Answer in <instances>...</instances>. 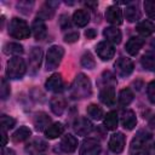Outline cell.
I'll list each match as a JSON object with an SVG mask.
<instances>
[{
    "label": "cell",
    "mask_w": 155,
    "mask_h": 155,
    "mask_svg": "<svg viewBox=\"0 0 155 155\" xmlns=\"http://www.w3.org/2000/svg\"><path fill=\"white\" fill-rule=\"evenodd\" d=\"M91 92L92 87L90 79L82 73L78 74L70 87V97L74 99H82L91 96Z\"/></svg>",
    "instance_id": "obj_1"
},
{
    "label": "cell",
    "mask_w": 155,
    "mask_h": 155,
    "mask_svg": "<svg viewBox=\"0 0 155 155\" xmlns=\"http://www.w3.org/2000/svg\"><path fill=\"white\" fill-rule=\"evenodd\" d=\"M8 34L15 39H27L30 35V29L24 19L15 17L8 23Z\"/></svg>",
    "instance_id": "obj_2"
},
{
    "label": "cell",
    "mask_w": 155,
    "mask_h": 155,
    "mask_svg": "<svg viewBox=\"0 0 155 155\" xmlns=\"http://www.w3.org/2000/svg\"><path fill=\"white\" fill-rule=\"evenodd\" d=\"M27 70V65L23 58L18 57H12L7 62V68H6V74L10 79H21Z\"/></svg>",
    "instance_id": "obj_3"
},
{
    "label": "cell",
    "mask_w": 155,
    "mask_h": 155,
    "mask_svg": "<svg viewBox=\"0 0 155 155\" xmlns=\"http://www.w3.org/2000/svg\"><path fill=\"white\" fill-rule=\"evenodd\" d=\"M63 56H64V48L62 46L58 45L51 46L46 53V69L47 70L56 69L61 64Z\"/></svg>",
    "instance_id": "obj_4"
},
{
    "label": "cell",
    "mask_w": 155,
    "mask_h": 155,
    "mask_svg": "<svg viewBox=\"0 0 155 155\" xmlns=\"http://www.w3.org/2000/svg\"><path fill=\"white\" fill-rule=\"evenodd\" d=\"M150 138V134L144 132V131H139L137 133V136L132 139L131 145H130V154L131 155H140L147 147V143Z\"/></svg>",
    "instance_id": "obj_5"
},
{
    "label": "cell",
    "mask_w": 155,
    "mask_h": 155,
    "mask_svg": "<svg viewBox=\"0 0 155 155\" xmlns=\"http://www.w3.org/2000/svg\"><path fill=\"white\" fill-rule=\"evenodd\" d=\"M114 67H115L116 74L120 75V76H122V78L128 76L133 71V68H134L133 62L130 58H127V57H120V58H117L116 62H115V64H114Z\"/></svg>",
    "instance_id": "obj_6"
},
{
    "label": "cell",
    "mask_w": 155,
    "mask_h": 155,
    "mask_svg": "<svg viewBox=\"0 0 155 155\" xmlns=\"http://www.w3.org/2000/svg\"><path fill=\"white\" fill-rule=\"evenodd\" d=\"M101 144L94 138H87L82 142L80 147V155H99L101 154Z\"/></svg>",
    "instance_id": "obj_7"
},
{
    "label": "cell",
    "mask_w": 155,
    "mask_h": 155,
    "mask_svg": "<svg viewBox=\"0 0 155 155\" xmlns=\"http://www.w3.org/2000/svg\"><path fill=\"white\" fill-rule=\"evenodd\" d=\"M73 128H74L76 134H79V136H87V134H90L92 132L93 125H92V122L87 117L80 116V117H78L74 121Z\"/></svg>",
    "instance_id": "obj_8"
},
{
    "label": "cell",
    "mask_w": 155,
    "mask_h": 155,
    "mask_svg": "<svg viewBox=\"0 0 155 155\" xmlns=\"http://www.w3.org/2000/svg\"><path fill=\"white\" fill-rule=\"evenodd\" d=\"M96 52H97V56L102 61H109L114 57L115 48H114L113 44H110L109 41H101L96 46Z\"/></svg>",
    "instance_id": "obj_9"
},
{
    "label": "cell",
    "mask_w": 155,
    "mask_h": 155,
    "mask_svg": "<svg viewBox=\"0 0 155 155\" xmlns=\"http://www.w3.org/2000/svg\"><path fill=\"white\" fill-rule=\"evenodd\" d=\"M45 87L48 90V91H52L54 93H59L64 90V82H63V79L61 76V74L58 73H54L52 74L45 82Z\"/></svg>",
    "instance_id": "obj_10"
},
{
    "label": "cell",
    "mask_w": 155,
    "mask_h": 155,
    "mask_svg": "<svg viewBox=\"0 0 155 155\" xmlns=\"http://www.w3.org/2000/svg\"><path fill=\"white\" fill-rule=\"evenodd\" d=\"M42 58V50L40 47H33L29 53V71L31 74H36L40 68Z\"/></svg>",
    "instance_id": "obj_11"
},
{
    "label": "cell",
    "mask_w": 155,
    "mask_h": 155,
    "mask_svg": "<svg viewBox=\"0 0 155 155\" xmlns=\"http://www.w3.org/2000/svg\"><path fill=\"white\" fill-rule=\"evenodd\" d=\"M125 142H126V140H125V136H124L121 132H116V133H114V134L110 137L108 147H109V149H110L113 153L119 154V153H121V151L124 150V148H125Z\"/></svg>",
    "instance_id": "obj_12"
},
{
    "label": "cell",
    "mask_w": 155,
    "mask_h": 155,
    "mask_svg": "<svg viewBox=\"0 0 155 155\" xmlns=\"http://www.w3.org/2000/svg\"><path fill=\"white\" fill-rule=\"evenodd\" d=\"M105 18L107 21L113 25H120L122 23V12L121 8L117 6H109L105 11Z\"/></svg>",
    "instance_id": "obj_13"
},
{
    "label": "cell",
    "mask_w": 155,
    "mask_h": 155,
    "mask_svg": "<svg viewBox=\"0 0 155 155\" xmlns=\"http://www.w3.org/2000/svg\"><path fill=\"white\" fill-rule=\"evenodd\" d=\"M99 99L103 104L108 107H113L115 104V90L113 85H107L104 88L101 90L99 92Z\"/></svg>",
    "instance_id": "obj_14"
},
{
    "label": "cell",
    "mask_w": 155,
    "mask_h": 155,
    "mask_svg": "<svg viewBox=\"0 0 155 155\" xmlns=\"http://www.w3.org/2000/svg\"><path fill=\"white\" fill-rule=\"evenodd\" d=\"M59 148L63 153H74L78 148V139L73 134H64L61 139Z\"/></svg>",
    "instance_id": "obj_15"
},
{
    "label": "cell",
    "mask_w": 155,
    "mask_h": 155,
    "mask_svg": "<svg viewBox=\"0 0 155 155\" xmlns=\"http://www.w3.org/2000/svg\"><path fill=\"white\" fill-rule=\"evenodd\" d=\"M31 31H33L35 40H44L47 35V28H46L45 22L41 18L34 19V22L31 24Z\"/></svg>",
    "instance_id": "obj_16"
},
{
    "label": "cell",
    "mask_w": 155,
    "mask_h": 155,
    "mask_svg": "<svg viewBox=\"0 0 155 155\" xmlns=\"http://www.w3.org/2000/svg\"><path fill=\"white\" fill-rule=\"evenodd\" d=\"M34 126L36 131H46L51 126V119L46 113H38L34 117Z\"/></svg>",
    "instance_id": "obj_17"
},
{
    "label": "cell",
    "mask_w": 155,
    "mask_h": 155,
    "mask_svg": "<svg viewBox=\"0 0 155 155\" xmlns=\"http://www.w3.org/2000/svg\"><path fill=\"white\" fill-rule=\"evenodd\" d=\"M143 45H144V39L143 38H140V36H133V38H131L127 41V44H126V51L131 56H136L139 52V50L143 47Z\"/></svg>",
    "instance_id": "obj_18"
},
{
    "label": "cell",
    "mask_w": 155,
    "mask_h": 155,
    "mask_svg": "<svg viewBox=\"0 0 155 155\" xmlns=\"http://www.w3.org/2000/svg\"><path fill=\"white\" fill-rule=\"evenodd\" d=\"M103 35L107 39V41H109L110 44H120L122 35L121 31L116 28V27H108L103 30Z\"/></svg>",
    "instance_id": "obj_19"
},
{
    "label": "cell",
    "mask_w": 155,
    "mask_h": 155,
    "mask_svg": "<svg viewBox=\"0 0 155 155\" xmlns=\"http://www.w3.org/2000/svg\"><path fill=\"white\" fill-rule=\"evenodd\" d=\"M50 107H51V110H52L53 114L62 115L63 111L65 110L67 103H65V99L62 96H54L50 101Z\"/></svg>",
    "instance_id": "obj_20"
},
{
    "label": "cell",
    "mask_w": 155,
    "mask_h": 155,
    "mask_svg": "<svg viewBox=\"0 0 155 155\" xmlns=\"http://www.w3.org/2000/svg\"><path fill=\"white\" fill-rule=\"evenodd\" d=\"M121 125L126 130H133L137 125V117L133 110H125L121 116Z\"/></svg>",
    "instance_id": "obj_21"
},
{
    "label": "cell",
    "mask_w": 155,
    "mask_h": 155,
    "mask_svg": "<svg viewBox=\"0 0 155 155\" xmlns=\"http://www.w3.org/2000/svg\"><path fill=\"white\" fill-rule=\"evenodd\" d=\"M46 145H47V144H46L42 139L36 138V139H33L30 143L27 144V147H25V151L29 153L30 155H36V154L42 153V151L47 148Z\"/></svg>",
    "instance_id": "obj_22"
},
{
    "label": "cell",
    "mask_w": 155,
    "mask_h": 155,
    "mask_svg": "<svg viewBox=\"0 0 155 155\" xmlns=\"http://www.w3.org/2000/svg\"><path fill=\"white\" fill-rule=\"evenodd\" d=\"M73 22L78 25V27H85L88 22H90V13L87 10L80 8L76 10L73 15Z\"/></svg>",
    "instance_id": "obj_23"
},
{
    "label": "cell",
    "mask_w": 155,
    "mask_h": 155,
    "mask_svg": "<svg viewBox=\"0 0 155 155\" xmlns=\"http://www.w3.org/2000/svg\"><path fill=\"white\" fill-rule=\"evenodd\" d=\"M64 132V126L62 122H54L52 124L46 131H45V137L48 139H54L59 137Z\"/></svg>",
    "instance_id": "obj_24"
},
{
    "label": "cell",
    "mask_w": 155,
    "mask_h": 155,
    "mask_svg": "<svg viewBox=\"0 0 155 155\" xmlns=\"http://www.w3.org/2000/svg\"><path fill=\"white\" fill-rule=\"evenodd\" d=\"M136 29H137V31H138L139 35H142L143 38H145V36L151 35L155 31V25L150 21H142L140 23L137 24Z\"/></svg>",
    "instance_id": "obj_25"
},
{
    "label": "cell",
    "mask_w": 155,
    "mask_h": 155,
    "mask_svg": "<svg viewBox=\"0 0 155 155\" xmlns=\"http://www.w3.org/2000/svg\"><path fill=\"white\" fill-rule=\"evenodd\" d=\"M140 64L144 69L154 71L155 70V53L151 51L145 52L140 58Z\"/></svg>",
    "instance_id": "obj_26"
},
{
    "label": "cell",
    "mask_w": 155,
    "mask_h": 155,
    "mask_svg": "<svg viewBox=\"0 0 155 155\" xmlns=\"http://www.w3.org/2000/svg\"><path fill=\"white\" fill-rule=\"evenodd\" d=\"M23 46L18 42H6L4 45V53L6 54H13L15 57H18L23 53Z\"/></svg>",
    "instance_id": "obj_27"
},
{
    "label": "cell",
    "mask_w": 155,
    "mask_h": 155,
    "mask_svg": "<svg viewBox=\"0 0 155 155\" xmlns=\"http://www.w3.org/2000/svg\"><path fill=\"white\" fill-rule=\"evenodd\" d=\"M30 134H31V131L27 126H21L18 130H16L13 132L12 139H13V142H17V143L24 142V140H27L30 137Z\"/></svg>",
    "instance_id": "obj_28"
},
{
    "label": "cell",
    "mask_w": 155,
    "mask_h": 155,
    "mask_svg": "<svg viewBox=\"0 0 155 155\" xmlns=\"http://www.w3.org/2000/svg\"><path fill=\"white\" fill-rule=\"evenodd\" d=\"M119 124V117H117V113L116 111H109L107 113V115L104 116V126L107 127V130H116Z\"/></svg>",
    "instance_id": "obj_29"
},
{
    "label": "cell",
    "mask_w": 155,
    "mask_h": 155,
    "mask_svg": "<svg viewBox=\"0 0 155 155\" xmlns=\"http://www.w3.org/2000/svg\"><path fill=\"white\" fill-rule=\"evenodd\" d=\"M125 18L128 22H136L140 18V12L137 6H127L125 8Z\"/></svg>",
    "instance_id": "obj_30"
},
{
    "label": "cell",
    "mask_w": 155,
    "mask_h": 155,
    "mask_svg": "<svg viewBox=\"0 0 155 155\" xmlns=\"http://www.w3.org/2000/svg\"><path fill=\"white\" fill-rule=\"evenodd\" d=\"M133 101V92L130 88H122L119 93V103L121 105H128Z\"/></svg>",
    "instance_id": "obj_31"
},
{
    "label": "cell",
    "mask_w": 155,
    "mask_h": 155,
    "mask_svg": "<svg viewBox=\"0 0 155 155\" xmlns=\"http://www.w3.org/2000/svg\"><path fill=\"white\" fill-rule=\"evenodd\" d=\"M87 114H88V116H91L94 120H101L103 117V109L99 105L92 103L87 107Z\"/></svg>",
    "instance_id": "obj_32"
},
{
    "label": "cell",
    "mask_w": 155,
    "mask_h": 155,
    "mask_svg": "<svg viewBox=\"0 0 155 155\" xmlns=\"http://www.w3.org/2000/svg\"><path fill=\"white\" fill-rule=\"evenodd\" d=\"M81 65L87 68V69H93L96 67V61H94L93 56L88 51L82 54V57H81Z\"/></svg>",
    "instance_id": "obj_33"
},
{
    "label": "cell",
    "mask_w": 155,
    "mask_h": 155,
    "mask_svg": "<svg viewBox=\"0 0 155 155\" xmlns=\"http://www.w3.org/2000/svg\"><path fill=\"white\" fill-rule=\"evenodd\" d=\"M53 13H54V8L52 6H50L47 2L41 7L40 12H39V18H41L42 21L44 19H50L53 17Z\"/></svg>",
    "instance_id": "obj_34"
},
{
    "label": "cell",
    "mask_w": 155,
    "mask_h": 155,
    "mask_svg": "<svg viewBox=\"0 0 155 155\" xmlns=\"http://www.w3.org/2000/svg\"><path fill=\"white\" fill-rule=\"evenodd\" d=\"M16 125V120L8 115H1V126L2 130H10Z\"/></svg>",
    "instance_id": "obj_35"
},
{
    "label": "cell",
    "mask_w": 155,
    "mask_h": 155,
    "mask_svg": "<svg viewBox=\"0 0 155 155\" xmlns=\"http://www.w3.org/2000/svg\"><path fill=\"white\" fill-rule=\"evenodd\" d=\"M11 93V90H10V85L8 82L6 81L5 78L1 79V88H0V94H1V99H6Z\"/></svg>",
    "instance_id": "obj_36"
},
{
    "label": "cell",
    "mask_w": 155,
    "mask_h": 155,
    "mask_svg": "<svg viewBox=\"0 0 155 155\" xmlns=\"http://www.w3.org/2000/svg\"><path fill=\"white\" fill-rule=\"evenodd\" d=\"M144 10H145V12L149 17L155 18V0L144 1Z\"/></svg>",
    "instance_id": "obj_37"
},
{
    "label": "cell",
    "mask_w": 155,
    "mask_h": 155,
    "mask_svg": "<svg viewBox=\"0 0 155 155\" xmlns=\"http://www.w3.org/2000/svg\"><path fill=\"white\" fill-rule=\"evenodd\" d=\"M58 23H59L61 29H63V30L70 28V25H71V22H70V18H69L68 15H61L59 19H58Z\"/></svg>",
    "instance_id": "obj_38"
},
{
    "label": "cell",
    "mask_w": 155,
    "mask_h": 155,
    "mask_svg": "<svg viewBox=\"0 0 155 155\" xmlns=\"http://www.w3.org/2000/svg\"><path fill=\"white\" fill-rule=\"evenodd\" d=\"M147 94H148L149 101L155 104V80L151 81V82L148 85V87H147Z\"/></svg>",
    "instance_id": "obj_39"
},
{
    "label": "cell",
    "mask_w": 155,
    "mask_h": 155,
    "mask_svg": "<svg viewBox=\"0 0 155 155\" xmlns=\"http://www.w3.org/2000/svg\"><path fill=\"white\" fill-rule=\"evenodd\" d=\"M78 40H79V33H78V31H69V33L65 34V36H64V41H65V42H69V44L75 42V41H78Z\"/></svg>",
    "instance_id": "obj_40"
},
{
    "label": "cell",
    "mask_w": 155,
    "mask_h": 155,
    "mask_svg": "<svg viewBox=\"0 0 155 155\" xmlns=\"http://www.w3.org/2000/svg\"><path fill=\"white\" fill-rule=\"evenodd\" d=\"M96 35H97V33H96V30H94L93 28L87 29V30L85 31V36H86L87 39H94V38H96Z\"/></svg>",
    "instance_id": "obj_41"
},
{
    "label": "cell",
    "mask_w": 155,
    "mask_h": 155,
    "mask_svg": "<svg viewBox=\"0 0 155 155\" xmlns=\"http://www.w3.org/2000/svg\"><path fill=\"white\" fill-rule=\"evenodd\" d=\"M1 138H2V140H1V145L5 147L6 143H7V133H6L5 130H1Z\"/></svg>",
    "instance_id": "obj_42"
},
{
    "label": "cell",
    "mask_w": 155,
    "mask_h": 155,
    "mask_svg": "<svg viewBox=\"0 0 155 155\" xmlns=\"http://www.w3.org/2000/svg\"><path fill=\"white\" fill-rule=\"evenodd\" d=\"M1 155H16V153L12 149H2Z\"/></svg>",
    "instance_id": "obj_43"
},
{
    "label": "cell",
    "mask_w": 155,
    "mask_h": 155,
    "mask_svg": "<svg viewBox=\"0 0 155 155\" xmlns=\"http://www.w3.org/2000/svg\"><path fill=\"white\" fill-rule=\"evenodd\" d=\"M85 5L88 6V7H96L97 6V2H85Z\"/></svg>",
    "instance_id": "obj_44"
},
{
    "label": "cell",
    "mask_w": 155,
    "mask_h": 155,
    "mask_svg": "<svg viewBox=\"0 0 155 155\" xmlns=\"http://www.w3.org/2000/svg\"><path fill=\"white\" fill-rule=\"evenodd\" d=\"M154 149H155V143H154Z\"/></svg>",
    "instance_id": "obj_45"
}]
</instances>
